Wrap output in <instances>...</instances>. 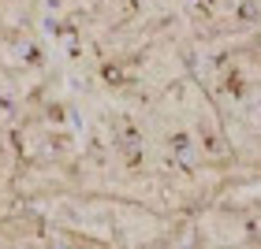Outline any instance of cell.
<instances>
[{
    "mask_svg": "<svg viewBox=\"0 0 261 249\" xmlns=\"http://www.w3.org/2000/svg\"><path fill=\"white\" fill-rule=\"evenodd\" d=\"M105 78L109 82H123V71L120 67H105Z\"/></svg>",
    "mask_w": 261,
    "mask_h": 249,
    "instance_id": "2",
    "label": "cell"
},
{
    "mask_svg": "<svg viewBox=\"0 0 261 249\" xmlns=\"http://www.w3.org/2000/svg\"><path fill=\"white\" fill-rule=\"evenodd\" d=\"M239 19H243V22H254V19H261V4H257V0L243 4V8H239Z\"/></svg>",
    "mask_w": 261,
    "mask_h": 249,
    "instance_id": "1",
    "label": "cell"
}]
</instances>
